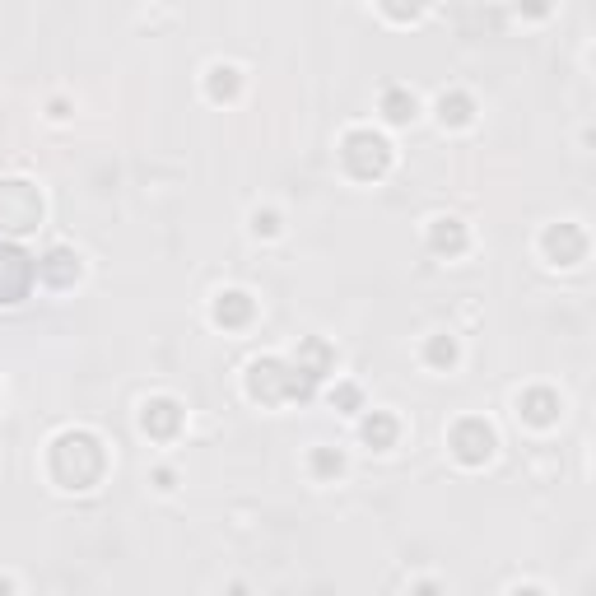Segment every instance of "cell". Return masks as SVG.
Instances as JSON below:
<instances>
[{
  "mask_svg": "<svg viewBox=\"0 0 596 596\" xmlns=\"http://www.w3.org/2000/svg\"><path fill=\"white\" fill-rule=\"evenodd\" d=\"M42 219V196L19 177L0 182V233H28Z\"/></svg>",
  "mask_w": 596,
  "mask_h": 596,
  "instance_id": "7a4b0ae2",
  "label": "cell"
},
{
  "mask_svg": "<svg viewBox=\"0 0 596 596\" xmlns=\"http://www.w3.org/2000/svg\"><path fill=\"white\" fill-rule=\"evenodd\" d=\"M429 243H434L438 252H461V247H466V233H461L457 219H434V233H429Z\"/></svg>",
  "mask_w": 596,
  "mask_h": 596,
  "instance_id": "30bf717a",
  "label": "cell"
},
{
  "mask_svg": "<svg viewBox=\"0 0 596 596\" xmlns=\"http://www.w3.org/2000/svg\"><path fill=\"white\" fill-rule=\"evenodd\" d=\"M452 452H457L466 466L485 461L489 452H494V434H489V424L485 420H461L457 429H452Z\"/></svg>",
  "mask_w": 596,
  "mask_h": 596,
  "instance_id": "5b68a950",
  "label": "cell"
},
{
  "mask_svg": "<svg viewBox=\"0 0 596 596\" xmlns=\"http://www.w3.org/2000/svg\"><path fill=\"white\" fill-rule=\"evenodd\" d=\"M429 359H438V364H452V359H457V345H452V340H434V345H429Z\"/></svg>",
  "mask_w": 596,
  "mask_h": 596,
  "instance_id": "e0dca14e",
  "label": "cell"
},
{
  "mask_svg": "<svg viewBox=\"0 0 596 596\" xmlns=\"http://www.w3.org/2000/svg\"><path fill=\"white\" fill-rule=\"evenodd\" d=\"M210 75H215V80H210V94H215V98H224V94L238 89V70H233V66H215Z\"/></svg>",
  "mask_w": 596,
  "mask_h": 596,
  "instance_id": "5bb4252c",
  "label": "cell"
},
{
  "mask_svg": "<svg viewBox=\"0 0 596 596\" xmlns=\"http://www.w3.org/2000/svg\"><path fill=\"white\" fill-rule=\"evenodd\" d=\"M140 424H145V434H177V424H182V410H177V401H168V396H159V401H145V415H140Z\"/></svg>",
  "mask_w": 596,
  "mask_h": 596,
  "instance_id": "52a82bcc",
  "label": "cell"
},
{
  "mask_svg": "<svg viewBox=\"0 0 596 596\" xmlns=\"http://www.w3.org/2000/svg\"><path fill=\"white\" fill-rule=\"evenodd\" d=\"M38 280H47V285H56V289L75 285V280H80V257H75L70 247H52V252L38 261Z\"/></svg>",
  "mask_w": 596,
  "mask_h": 596,
  "instance_id": "8992f818",
  "label": "cell"
},
{
  "mask_svg": "<svg viewBox=\"0 0 596 596\" xmlns=\"http://www.w3.org/2000/svg\"><path fill=\"white\" fill-rule=\"evenodd\" d=\"M522 410H527L531 424H550L555 420V410H559V401L550 392H527L522 396Z\"/></svg>",
  "mask_w": 596,
  "mask_h": 596,
  "instance_id": "8fae6325",
  "label": "cell"
},
{
  "mask_svg": "<svg viewBox=\"0 0 596 596\" xmlns=\"http://www.w3.org/2000/svg\"><path fill=\"white\" fill-rule=\"evenodd\" d=\"M33 280H38V266H33L19 247L0 243V303H19Z\"/></svg>",
  "mask_w": 596,
  "mask_h": 596,
  "instance_id": "277c9868",
  "label": "cell"
},
{
  "mask_svg": "<svg viewBox=\"0 0 596 596\" xmlns=\"http://www.w3.org/2000/svg\"><path fill=\"white\" fill-rule=\"evenodd\" d=\"M424 0H382V10L392 14V19H410V14H420Z\"/></svg>",
  "mask_w": 596,
  "mask_h": 596,
  "instance_id": "2e32d148",
  "label": "cell"
},
{
  "mask_svg": "<svg viewBox=\"0 0 596 596\" xmlns=\"http://www.w3.org/2000/svg\"><path fill=\"white\" fill-rule=\"evenodd\" d=\"M438 108H443V122H452V126H461V122H471V103H466V98H452V103H447V98H443V103H438Z\"/></svg>",
  "mask_w": 596,
  "mask_h": 596,
  "instance_id": "9a60e30c",
  "label": "cell"
},
{
  "mask_svg": "<svg viewBox=\"0 0 596 596\" xmlns=\"http://www.w3.org/2000/svg\"><path fill=\"white\" fill-rule=\"evenodd\" d=\"M364 438L373 447H387L396 438V420H392V415H373V420L364 424Z\"/></svg>",
  "mask_w": 596,
  "mask_h": 596,
  "instance_id": "7c38bea8",
  "label": "cell"
},
{
  "mask_svg": "<svg viewBox=\"0 0 596 596\" xmlns=\"http://www.w3.org/2000/svg\"><path fill=\"white\" fill-rule=\"evenodd\" d=\"M103 466H108L103 443L94 434H84V429L61 434L52 443V475L61 480V489H89L103 475Z\"/></svg>",
  "mask_w": 596,
  "mask_h": 596,
  "instance_id": "6da1fadb",
  "label": "cell"
},
{
  "mask_svg": "<svg viewBox=\"0 0 596 596\" xmlns=\"http://www.w3.org/2000/svg\"><path fill=\"white\" fill-rule=\"evenodd\" d=\"M340 154L350 163V173H359V177H378L382 168L392 163V145H387L378 131H350Z\"/></svg>",
  "mask_w": 596,
  "mask_h": 596,
  "instance_id": "3957f363",
  "label": "cell"
},
{
  "mask_svg": "<svg viewBox=\"0 0 596 596\" xmlns=\"http://www.w3.org/2000/svg\"><path fill=\"white\" fill-rule=\"evenodd\" d=\"M387 117H392V122H410V117H415V98L392 89V94H387Z\"/></svg>",
  "mask_w": 596,
  "mask_h": 596,
  "instance_id": "4fadbf2b",
  "label": "cell"
},
{
  "mask_svg": "<svg viewBox=\"0 0 596 596\" xmlns=\"http://www.w3.org/2000/svg\"><path fill=\"white\" fill-rule=\"evenodd\" d=\"M317 471H326V475L340 471V452H336V457H331V452H317Z\"/></svg>",
  "mask_w": 596,
  "mask_h": 596,
  "instance_id": "ac0fdd59",
  "label": "cell"
},
{
  "mask_svg": "<svg viewBox=\"0 0 596 596\" xmlns=\"http://www.w3.org/2000/svg\"><path fill=\"white\" fill-rule=\"evenodd\" d=\"M247 317H252V298H247L243 289H229V294H219V303H215V322H224V326H243Z\"/></svg>",
  "mask_w": 596,
  "mask_h": 596,
  "instance_id": "9c48e42d",
  "label": "cell"
},
{
  "mask_svg": "<svg viewBox=\"0 0 596 596\" xmlns=\"http://www.w3.org/2000/svg\"><path fill=\"white\" fill-rule=\"evenodd\" d=\"M545 252L559 257V266H573V261L583 257V233L573 229V224H559V229L545 233Z\"/></svg>",
  "mask_w": 596,
  "mask_h": 596,
  "instance_id": "ba28073f",
  "label": "cell"
}]
</instances>
